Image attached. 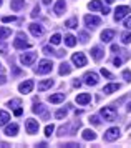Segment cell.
<instances>
[{
	"label": "cell",
	"instance_id": "cell-21",
	"mask_svg": "<svg viewBox=\"0 0 131 148\" xmlns=\"http://www.w3.org/2000/svg\"><path fill=\"white\" fill-rule=\"evenodd\" d=\"M12 35V30L8 27H0V40H5L7 37Z\"/></svg>",
	"mask_w": 131,
	"mask_h": 148
},
{
	"label": "cell",
	"instance_id": "cell-45",
	"mask_svg": "<svg viewBox=\"0 0 131 148\" xmlns=\"http://www.w3.org/2000/svg\"><path fill=\"white\" fill-rule=\"evenodd\" d=\"M12 105H13V107L20 105V100H12V101H10V107H12Z\"/></svg>",
	"mask_w": 131,
	"mask_h": 148
},
{
	"label": "cell",
	"instance_id": "cell-52",
	"mask_svg": "<svg viewBox=\"0 0 131 148\" xmlns=\"http://www.w3.org/2000/svg\"><path fill=\"white\" fill-rule=\"evenodd\" d=\"M0 5H2V0H0Z\"/></svg>",
	"mask_w": 131,
	"mask_h": 148
},
{
	"label": "cell",
	"instance_id": "cell-48",
	"mask_svg": "<svg viewBox=\"0 0 131 148\" xmlns=\"http://www.w3.org/2000/svg\"><path fill=\"white\" fill-rule=\"evenodd\" d=\"M101 12H103V14H108V12H110V8H108V7H101Z\"/></svg>",
	"mask_w": 131,
	"mask_h": 148
},
{
	"label": "cell",
	"instance_id": "cell-51",
	"mask_svg": "<svg viewBox=\"0 0 131 148\" xmlns=\"http://www.w3.org/2000/svg\"><path fill=\"white\" fill-rule=\"evenodd\" d=\"M43 3H46V5H48V3H50V0H43Z\"/></svg>",
	"mask_w": 131,
	"mask_h": 148
},
{
	"label": "cell",
	"instance_id": "cell-24",
	"mask_svg": "<svg viewBox=\"0 0 131 148\" xmlns=\"http://www.w3.org/2000/svg\"><path fill=\"white\" fill-rule=\"evenodd\" d=\"M8 120H10V115L7 113V112H0V127L7 125V123H8Z\"/></svg>",
	"mask_w": 131,
	"mask_h": 148
},
{
	"label": "cell",
	"instance_id": "cell-22",
	"mask_svg": "<svg viewBox=\"0 0 131 148\" xmlns=\"http://www.w3.org/2000/svg\"><path fill=\"white\" fill-rule=\"evenodd\" d=\"M52 85H53V80H43L38 83V90L40 92H45L46 88H50Z\"/></svg>",
	"mask_w": 131,
	"mask_h": 148
},
{
	"label": "cell",
	"instance_id": "cell-34",
	"mask_svg": "<svg viewBox=\"0 0 131 148\" xmlns=\"http://www.w3.org/2000/svg\"><path fill=\"white\" fill-rule=\"evenodd\" d=\"M90 123H93V125H100V118L96 116V115H91V116H90Z\"/></svg>",
	"mask_w": 131,
	"mask_h": 148
},
{
	"label": "cell",
	"instance_id": "cell-40",
	"mask_svg": "<svg viewBox=\"0 0 131 148\" xmlns=\"http://www.w3.org/2000/svg\"><path fill=\"white\" fill-rule=\"evenodd\" d=\"M101 75H103V77H108V78H111V73H110L108 70H105V68H101Z\"/></svg>",
	"mask_w": 131,
	"mask_h": 148
},
{
	"label": "cell",
	"instance_id": "cell-25",
	"mask_svg": "<svg viewBox=\"0 0 131 148\" xmlns=\"http://www.w3.org/2000/svg\"><path fill=\"white\" fill-rule=\"evenodd\" d=\"M101 7H103V5H101L100 0H93V2L88 3V8H90V10H101Z\"/></svg>",
	"mask_w": 131,
	"mask_h": 148
},
{
	"label": "cell",
	"instance_id": "cell-12",
	"mask_svg": "<svg viewBox=\"0 0 131 148\" xmlns=\"http://www.w3.org/2000/svg\"><path fill=\"white\" fill-rule=\"evenodd\" d=\"M91 101V95L90 93H80L76 97V103L78 105H86V103H90Z\"/></svg>",
	"mask_w": 131,
	"mask_h": 148
},
{
	"label": "cell",
	"instance_id": "cell-41",
	"mask_svg": "<svg viewBox=\"0 0 131 148\" xmlns=\"http://www.w3.org/2000/svg\"><path fill=\"white\" fill-rule=\"evenodd\" d=\"M0 53H7V45L5 43H0Z\"/></svg>",
	"mask_w": 131,
	"mask_h": 148
},
{
	"label": "cell",
	"instance_id": "cell-23",
	"mask_svg": "<svg viewBox=\"0 0 131 148\" xmlns=\"http://www.w3.org/2000/svg\"><path fill=\"white\" fill-rule=\"evenodd\" d=\"M96 138V133L93 130H83V140H95Z\"/></svg>",
	"mask_w": 131,
	"mask_h": 148
},
{
	"label": "cell",
	"instance_id": "cell-2",
	"mask_svg": "<svg viewBox=\"0 0 131 148\" xmlns=\"http://www.w3.org/2000/svg\"><path fill=\"white\" fill-rule=\"evenodd\" d=\"M13 47H15V48H30V47H32V43H30V42H27L25 34H22V32H20V34L17 35V40L13 42Z\"/></svg>",
	"mask_w": 131,
	"mask_h": 148
},
{
	"label": "cell",
	"instance_id": "cell-1",
	"mask_svg": "<svg viewBox=\"0 0 131 148\" xmlns=\"http://www.w3.org/2000/svg\"><path fill=\"white\" fill-rule=\"evenodd\" d=\"M100 113H101V116L106 121H115V118H116V110H115V107H103Z\"/></svg>",
	"mask_w": 131,
	"mask_h": 148
},
{
	"label": "cell",
	"instance_id": "cell-29",
	"mask_svg": "<svg viewBox=\"0 0 131 148\" xmlns=\"http://www.w3.org/2000/svg\"><path fill=\"white\" fill-rule=\"evenodd\" d=\"M60 42H61V35H60V34L52 35V38H50V43H52V45H58Z\"/></svg>",
	"mask_w": 131,
	"mask_h": 148
},
{
	"label": "cell",
	"instance_id": "cell-18",
	"mask_svg": "<svg viewBox=\"0 0 131 148\" xmlns=\"http://www.w3.org/2000/svg\"><path fill=\"white\" fill-rule=\"evenodd\" d=\"M63 100H65V93H55V95H50V98H48L50 103H60Z\"/></svg>",
	"mask_w": 131,
	"mask_h": 148
},
{
	"label": "cell",
	"instance_id": "cell-7",
	"mask_svg": "<svg viewBox=\"0 0 131 148\" xmlns=\"http://www.w3.org/2000/svg\"><path fill=\"white\" fill-rule=\"evenodd\" d=\"M85 23H86V27L95 28V27H98V25H101V18L95 17V15H86L85 17Z\"/></svg>",
	"mask_w": 131,
	"mask_h": 148
},
{
	"label": "cell",
	"instance_id": "cell-6",
	"mask_svg": "<svg viewBox=\"0 0 131 148\" xmlns=\"http://www.w3.org/2000/svg\"><path fill=\"white\" fill-rule=\"evenodd\" d=\"M35 60H37V53H33V52H30V53H23L22 57H20V62H22L25 67H30Z\"/></svg>",
	"mask_w": 131,
	"mask_h": 148
},
{
	"label": "cell",
	"instance_id": "cell-36",
	"mask_svg": "<svg viewBox=\"0 0 131 148\" xmlns=\"http://www.w3.org/2000/svg\"><path fill=\"white\" fill-rule=\"evenodd\" d=\"M33 113H43V105H35L33 107Z\"/></svg>",
	"mask_w": 131,
	"mask_h": 148
},
{
	"label": "cell",
	"instance_id": "cell-4",
	"mask_svg": "<svg viewBox=\"0 0 131 148\" xmlns=\"http://www.w3.org/2000/svg\"><path fill=\"white\" fill-rule=\"evenodd\" d=\"M118 138H119V128L113 127V128H110V130H106V133H105L106 141H115V140H118Z\"/></svg>",
	"mask_w": 131,
	"mask_h": 148
},
{
	"label": "cell",
	"instance_id": "cell-44",
	"mask_svg": "<svg viewBox=\"0 0 131 148\" xmlns=\"http://www.w3.org/2000/svg\"><path fill=\"white\" fill-rule=\"evenodd\" d=\"M22 113H23V110H22V108H17V110H15V116H20Z\"/></svg>",
	"mask_w": 131,
	"mask_h": 148
},
{
	"label": "cell",
	"instance_id": "cell-30",
	"mask_svg": "<svg viewBox=\"0 0 131 148\" xmlns=\"http://www.w3.org/2000/svg\"><path fill=\"white\" fill-rule=\"evenodd\" d=\"M66 113H68V112H66V108H60L58 112L55 113V118H58V120H61V118H65V116H66Z\"/></svg>",
	"mask_w": 131,
	"mask_h": 148
},
{
	"label": "cell",
	"instance_id": "cell-49",
	"mask_svg": "<svg viewBox=\"0 0 131 148\" xmlns=\"http://www.w3.org/2000/svg\"><path fill=\"white\" fill-rule=\"evenodd\" d=\"M106 3H113V2H115V0H105Z\"/></svg>",
	"mask_w": 131,
	"mask_h": 148
},
{
	"label": "cell",
	"instance_id": "cell-9",
	"mask_svg": "<svg viewBox=\"0 0 131 148\" xmlns=\"http://www.w3.org/2000/svg\"><path fill=\"white\" fill-rule=\"evenodd\" d=\"M72 62L76 65V67H85V65H86V57H85V53H73Z\"/></svg>",
	"mask_w": 131,
	"mask_h": 148
},
{
	"label": "cell",
	"instance_id": "cell-47",
	"mask_svg": "<svg viewBox=\"0 0 131 148\" xmlns=\"http://www.w3.org/2000/svg\"><path fill=\"white\" fill-rule=\"evenodd\" d=\"M111 50L113 52H119V47L118 45H111Z\"/></svg>",
	"mask_w": 131,
	"mask_h": 148
},
{
	"label": "cell",
	"instance_id": "cell-50",
	"mask_svg": "<svg viewBox=\"0 0 131 148\" xmlns=\"http://www.w3.org/2000/svg\"><path fill=\"white\" fill-rule=\"evenodd\" d=\"M128 112H131V103H128Z\"/></svg>",
	"mask_w": 131,
	"mask_h": 148
},
{
	"label": "cell",
	"instance_id": "cell-28",
	"mask_svg": "<svg viewBox=\"0 0 131 148\" xmlns=\"http://www.w3.org/2000/svg\"><path fill=\"white\" fill-rule=\"evenodd\" d=\"M65 27H68V28H78V20L73 17V18H70L68 22H65Z\"/></svg>",
	"mask_w": 131,
	"mask_h": 148
},
{
	"label": "cell",
	"instance_id": "cell-53",
	"mask_svg": "<svg viewBox=\"0 0 131 148\" xmlns=\"http://www.w3.org/2000/svg\"><path fill=\"white\" fill-rule=\"evenodd\" d=\"M0 70H2V65H0Z\"/></svg>",
	"mask_w": 131,
	"mask_h": 148
},
{
	"label": "cell",
	"instance_id": "cell-46",
	"mask_svg": "<svg viewBox=\"0 0 131 148\" xmlns=\"http://www.w3.org/2000/svg\"><path fill=\"white\" fill-rule=\"evenodd\" d=\"M5 82H7V78H5V77H3V75H0V85H3Z\"/></svg>",
	"mask_w": 131,
	"mask_h": 148
},
{
	"label": "cell",
	"instance_id": "cell-11",
	"mask_svg": "<svg viewBox=\"0 0 131 148\" xmlns=\"http://www.w3.org/2000/svg\"><path fill=\"white\" fill-rule=\"evenodd\" d=\"M85 83H86V85H91V87H95V85L98 83V75L93 73V72H88V73L85 75Z\"/></svg>",
	"mask_w": 131,
	"mask_h": 148
},
{
	"label": "cell",
	"instance_id": "cell-5",
	"mask_svg": "<svg viewBox=\"0 0 131 148\" xmlns=\"http://www.w3.org/2000/svg\"><path fill=\"white\" fill-rule=\"evenodd\" d=\"M131 12L130 7H126V5H121V7H118L116 10H115V20H121V18H125L126 15Z\"/></svg>",
	"mask_w": 131,
	"mask_h": 148
},
{
	"label": "cell",
	"instance_id": "cell-3",
	"mask_svg": "<svg viewBox=\"0 0 131 148\" xmlns=\"http://www.w3.org/2000/svg\"><path fill=\"white\" fill-rule=\"evenodd\" d=\"M52 67H53V63L50 60H42L38 63V67H37V73H42V75H45V73H50L52 72Z\"/></svg>",
	"mask_w": 131,
	"mask_h": 148
},
{
	"label": "cell",
	"instance_id": "cell-10",
	"mask_svg": "<svg viewBox=\"0 0 131 148\" xmlns=\"http://www.w3.org/2000/svg\"><path fill=\"white\" fill-rule=\"evenodd\" d=\"M33 90V82L32 80H27L23 83H20L18 85V92L20 93H30Z\"/></svg>",
	"mask_w": 131,
	"mask_h": 148
},
{
	"label": "cell",
	"instance_id": "cell-13",
	"mask_svg": "<svg viewBox=\"0 0 131 148\" xmlns=\"http://www.w3.org/2000/svg\"><path fill=\"white\" fill-rule=\"evenodd\" d=\"M28 28H30L32 35H35V37H40V35L43 34V27H42V25H38V23H30V25H28Z\"/></svg>",
	"mask_w": 131,
	"mask_h": 148
},
{
	"label": "cell",
	"instance_id": "cell-37",
	"mask_svg": "<svg viewBox=\"0 0 131 148\" xmlns=\"http://www.w3.org/2000/svg\"><path fill=\"white\" fill-rule=\"evenodd\" d=\"M43 53L45 55H52V53H55V52H53L52 47H43Z\"/></svg>",
	"mask_w": 131,
	"mask_h": 148
},
{
	"label": "cell",
	"instance_id": "cell-8",
	"mask_svg": "<svg viewBox=\"0 0 131 148\" xmlns=\"http://www.w3.org/2000/svg\"><path fill=\"white\" fill-rule=\"evenodd\" d=\"M25 128H27V133H30V135L37 133V132H38V121L33 120V118H30V120H27Z\"/></svg>",
	"mask_w": 131,
	"mask_h": 148
},
{
	"label": "cell",
	"instance_id": "cell-39",
	"mask_svg": "<svg viewBox=\"0 0 131 148\" xmlns=\"http://www.w3.org/2000/svg\"><path fill=\"white\" fill-rule=\"evenodd\" d=\"M38 14H40V7H35L33 8V12H32V17L35 18V17H38Z\"/></svg>",
	"mask_w": 131,
	"mask_h": 148
},
{
	"label": "cell",
	"instance_id": "cell-31",
	"mask_svg": "<svg viewBox=\"0 0 131 148\" xmlns=\"http://www.w3.org/2000/svg\"><path fill=\"white\" fill-rule=\"evenodd\" d=\"M121 42L123 43H131V32H126V34L121 35Z\"/></svg>",
	"mask_w": 131,
	"mask_h": 148
},
{
	"label": "cell",
	"instance_id": "cell-26",
	"mask_svg": "<svg viewBox=\"0 0 131 148\" xmlns=\"http://www.w3.org/2000/svg\"><path fill=\"white\" fill-rule=\"evenodd\" d=\"M60 75H68L70 73V72H72V67H70V65H68V63H61V65H60Z\"/></svg>",
	"mask_w": 131,
	"mask_h": 148
},
{
	"label": "cell",
	"instance_id": "cell-33",
	"mask_svg": "<svg viewBox=\"0 0 131 148\" xmlns=\"http://www.w3.org/2000/svg\"><path fill=\"white\" fill-rule=\"evenodd\" d=\"M80 38H81V42H83V43H86V42L90 40V37H88V34H86V32H80Z\"/></svg>",
	"mask_w": 131,
	"mask_h": 148
},
{
	"label": "cell",
	"instance_id": "cell-19",
	"mask_svg": "<svg viewBox=\"0 0 131 148\" xmlns=\"http://www.w3.org/2000/svg\"><path fill=\"white\" fill-rule=\"evenodd\" d=\"M113 37H115V30H105V32L101 34V40L110 42V40H113Z\"/></svg>",
	"mask_w": 131,
	"mask_h": 148
},
{
	"label": "cell",
	"instance_id": "cell-14",
	"mask_svg": "<svg viewBox=\"0 0 131 148\" xmlns=\"http://www.w3.org/2000/svg\"><path fill=\"white\" fill-rule=\"evenodd\" d=\"M10 7H12V10L18 12V10H22V8L25 7V0H12L10 2Z\"/></svg>",
	"mask_w": 131,
	"mask_h": 148
},
{
	"label": "cell",
	"instance_id": "cell-27",
	"mask_svg": "<svg viewBox=\"0 0 131 148\" xmlns=\"http://www.w3.org/2000/svg\"><path fill=\"white\" fill-rule=\"evenodd\" d=\"M65 43L68 45V47H75V45H76V38H75L73 35H66L65 37Z\"/></svg>",
	"mask_w": 131,
	"mask_h": 148
},
{
	"label": "cell",
	"instance_id": "cell-43",
	"mask_svg": "<svg viewBox=\"0 0 131 148\" xmlns=\"http://www.w3.org/2000/svg\"><path fill=\"white\" fill-rule=\"evenodd\" d=\"M113 63H115V65H116V67H119V65H121V58H118V57H116V58H115V60H113Z\"/></svg>",
	"mask_w": 131,
	"mask_h": 148
},
{
	"label": "cell",
	"instance_id": "cell-42",
	"mask_svg": "<svg viewBox=\"0 0 131 148\" xmlns=\"http://www.w3.org/2000/svg\"><path fill=\"white\" fill-rule=\"evenodd\" d=\"M125 27L128 28V30H131V17H130V18H128V20L125 22Z\"/></svg>",
	"mask_w": 131,
	"mask_h": 148
},
{
	"label": "cell",
	"instance_id": "cell-35",
	"mask_svg": "<svg viewBox=\"0 0 131 148\" xmlns=\"http://www.w3.org/2000/svg\"><path fill=\"white\" fill-rule=\"evenodd\" d=\"M17 20V17H10V15H8V17H3V18H2V22H3V23H8V22H15Z\"/></svg>",
	"mask_w": 131,
	"mask_h": 148
},
{
	"label": "cell",
	"instance_id": "cell-15",
	"mask_svg": "<svg viewBox=\"0 0 131 148\" xmlns=\"http://www.w3.org/2000/svg\"><path fill=\"white\" fill-rule=\"evenodd\" d=\"M17 132H18V125H7V128H5V135L7 136H15L17 135Z\"/></svg>",
	"mask_w": 131,
	"mask_h": 148
},
{
	"label": "cell",
	"instance_id": "cell-20",
	"mask_svg": "<svg viewBox=\"0 0 131 148\" xmlns=\"http://www.w3.org/2000/svg\"><path fill=\"white\" fill-rule=\"evenodd\" d=\"M116 90H119L118 83H110V85H106V87L103 88V93H113V92H116Z\"/></svg>",
	"mask_w": 131,
	"mask_h": 148
},
{
	"label": "cell",
	"instance_id": "cell-32",
	"mask_svg": "<svg viewBox=\"0 0 131 148\" xmlns=\"http://www.w3.org/2000/svg\"><path fill=\"white\" fill-rule=\"evenodd\" d=\"M53 130H55V127H53V125H46V127H45V136H52Z\"/></svg>",
	"mask_w": 131,
	"mask_h": 148
},
{
	"label": "cell",
	"instance_id": "cell-17",
	"mask_svg": "<svg viewBox=\"0 0 131 148\" xmlns=\"http://www.w3.org/2000/svg\"><path fill=\"white\" fill-rule=\"evenodd\" d=\"M91 55H93V58H95V60H101V58H103V55H105V52H103L100 47H93L91 48Z\"/></svg>",
	"mask_w": 131,
	"mask_h": 148
},
{
	"label": "cell",
	"instance_id": "cell-16",
	"mask_svg": "<svg viewBox=\"0 0 131 148\" xmlns=\"http://www.w3.org/2000/svg\"><path fill=\"white\" fill-rule=\"evenodd\" d=\"M65 8H66V5H65V0H58L57 3H55V14L57 15H60V14H63L65 12Z\"/></svg>",
	"mask_w": 131,
	"mask_h": 148
},
{
	"label": "cell",
	"instance_id": "cell-38",
	"mask_svg": "<svg viewBox=\"0 0 131 148\" xmlns=\"http://www.w3.org/2000/svg\"><path fill=\"white\" fill-rule=\"evenodd\" d=\"M123 77L126 78V82H131V72L130 70H125V72H123Z\"/></svg>",
	"mask_w": 131,
	"mask_h": 148
}]
</instances>
